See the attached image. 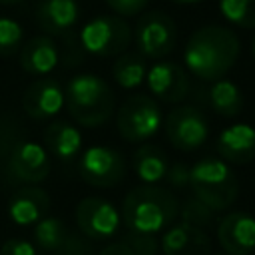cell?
I'll return each mask as SVG.
<instances>
[{
  "label": "cell",
  "mask_w": 255,
  "mask_h": 255,
  "mask_svg": "<svg viewBox=\"0 0 255 255\" xmlns=\"http://www.w3.org/2000/svg\"><path fill=\"white\" fill-rule=\"evenodd\" d=\"M24 40L22 26L8 16H0V56H14L20 52Z\"/></svg>",
  "instance_id": "obj_27"
},
{
  "label": "cell",
  "mask_w": 255,
  "mask_h": 255,
  "mask_svg": "<svg viewBox=\"0 0 255 255\" xmlns=\"http://www.w3.org/2000/svg\"><path fill=\"white\" fill-rule=\"evenodd\" d=\"M122 215L118 207L104 197H84L76 205V223L88 239H108L118 233Z\"/></svg>",
  "instance_id": "obj_11"
},
{
  "label": "cell",
  "mask_w": 255,
  "mask_h": 255,
  "mask_svg": "<svg viewBox=\"0 0 255 255\" xmlns=\"http://www.w3.org/2000/svg\"><path fill=\"white\" fill-rule=\"evenodd\" d=\"M122 241L133 251V255H157L159 253V241L151 233H139V231L128 229Z\"/></svg>",
  "instance_id": "obj_28"
},
{
  "label": "cell",
  "mask_w": 255,
  "mask_h": 255,
  "mask_svg": "<svg viewBox=\"0 0 255 255\" xmlns=\"http://www.w3.org/2000/svg\"><path fill=\"white\" fill-rule=\"evenodd\" d=\"M0 255H38V253H36V247L30 241L14 237V239H8V241L2 243Z\"/></svg>",
  "instance_id": "obj_31"
},
{
  "label": "cell",
  "mask_w": 255,
  "mask_h": 255,
  "mask_svg": "<svg viewBox=\"0 0 255 255\" xmlns=\"http://www.w3.org/2000/svg\"><path fill=\"white\" fill-rule=\"evenodd\" d=\"M173 4H197V2H201V0H171Z\"/></svg>",
  "instance_id": "obj_33"
},
{
  "label": "cell",
  "mask_w": 255,
  "mask_h": 255,
  "mask_svg": "<svg viewBox=\"0 0 255 255\" xmlns=\"http://www.w3.org/2000/svg\"><path fill=\"white\" fill-rule=\"evenodd\" d=\"M215 149L227 163H249L255 159V128L249 124H233L225 128L217 135Z\"/></svg>",
  "instance_id": "obj_18"
},
{
  "label": "cell",
  "mask_w": 255,
  "mask_h": 255,
  "mask_svg": "<svg viewBox=\"0 0 255 255\" xmlns=\"http://www.w3.org/2000/svg\"><path fill=\"white\" fill-rule=\"evenodd\" d=\"M189 187L193 197L215 213L231 207L239 193L237 177L221 157H203L195 161L189 167Z\"/></svg>",
  "instance_id": "obj_4"
},
{
  "label": "cell",
  "mask_w": 255,
  "mask_h": 255,
  "mask_svg": "<svg viewBox=\"0 0 255 255\" xmlns=\"http://www.w3.org/2000/svg\"><path fill=\"white\" fill-rule=\"evenodd\" d=\"M78 169L88 185L114 187L126 177V159L110 145H90L82 153Z\"/></svg>",
  "instance_id": "obj_9"
},
{
  "label": "cell",
  "mask_w": 255,
  "mask_h": 255,
  "mask_svg": "<svg viewBox=\"0 0 255 255\" xmlns=\"http://www.w3.org/2000/svg\"><path fill=\"white\" fill-rule=\"evenodd\" d=\"M80 16V6L76 0H42L36 8L38 26L50 34H66L74 28Z\"/></svg>",
  "instance_id": "obj_19"
},
{
  "label": "cell",
  "mask_w": 255,
  "mask_h": 255,
  "mask_svg": "<svg viewBox=\"0 0 255 255\" xmlns=\"http://www.w3.org/2000/svg\"><path fill=\"white\" fill-rule=\"evenodd\" d=\"M149 0H106V4L118 14V16H137L145 10Z\"/></svg>",
  "instance_id": "obj_29"
},
{
  "label": "cell",
  "mask_w": 255,
  "mask_h": 255,
  "mask_svg": "<svg viewBox=\"0 0 255 255\" xmlns=\"http://www.w3.org/2000/svg\"><path fill=\"white\" fill-rule=\"evenodd\" d=\"M50 211V195L38 185L20 187L8 201V217L20 225H36Z\"/></svg>",
  "instance_id": "obj_17"
},
{
  "label": "cell",
  "mask_w": 255,
  "mask_h": 255,
  "mask_svg": "<svg viewBox=\"0 0 255 255\" xmlns=\"http://www.w3.org/2000/svg\"><path fill=\"white\" fill-rule=\"evenodd\" d=\"M98 255H133V251L120 239V241H114V243L106 245Z\"/></svg>",
  "instance_id": "obj_32"
},
{
  "label": "cell",
  "mask_w": 255,
  "mask_h": 255,
  "mask_svg": "<svg viewBox=\"0 0 255 255\" xmlns=\"http://www.w3.org/2000/svg\"><path fill=\"white\" fill-rule=\"evenodd\" d=\"M179 213L177 197L155 183H143L129 189L122 201V221L129 231L151 233L167 229Z\"/></svg>",
  "instance_id": "obj_2"
},
{
  "label": "cell",
  "mask_w": 255,
  "mask_h": 255,
  "mask_svg": "<svg viewBox=\"0 0 255 255\" xmlns=\"http://www.w3.org/2000/svg\"><path fill=\"white\" fill-rule=\"evenodd\" d=\"M219 12L229 24L255 30V0H219Z\"/></svg>",
  "instance_id": "obj_25"
},
{
  "label": "cell",
  "mask_w": 255,
  "mask_h": 255,
  "mask_svg": "<svg viewBox=\"0 0 255 255\" xmlns=\"http://www.w3.org/2000/svg\"><path fill=\"white\" fill-rule=\"evenodd\" d=\"M52 167L50 153L38 141H20L8 157V171L22 183H40L48 177Z\"/></svg>",
  "instance_id": "obj_12"
},
{
  "label": "cell",
  "mask_w": 255,
  "mask_h": 255,
  "mask_svg": "<svg viewBox=\"0 0 255 255\" xmlns=\"http://www.w3.org/2000/svg\"><path fill=\"white\" fill-rule=\"evenodd\" d=\"M133 40L137 52L143 58L161 60L173 52L177 40V28L167 14L159 10H151L139 16L135 24Z\"/></svg>",
  "instance_id": "obj_7"
},
{
  "label": "cell",
  "mask_w": 255,
  "mask_h": 255,
  "mask_svg": "<svg viewBox=\"0 0 255 255\" xmlns=\"http://www.w3.org/2000/svg\"><path fill=\"white\" fill-rule=\"evenodd\" d=\"M22 106L32 120L54 118L64 108V90L58 80L42 76L26 88L22 96Z\"/></svg>",
  "instance_id": "obj_15"
},
{
  "label": "cell",
  "mask_w": 255,
  "mask_h": 255,
  "mask_svg": "<svg viewBox=\"0 0 255 255\" xmlns=\"http://www.w3.org/2000/svg\"><path fill=\"white\" fill-rule=\"evenodd\" d=\"M34 241L40 249L56 253V255H92V243L82 233L72 231L58 217H42L34 225Z\"/></svg>",
  "instance_id": "obj_10"
},
{
  "label": "cell",
  "mask_w": 255,
  "mask_h": 255,
  "mask_svg": "<svg viewBox=\"0 0 255 255\" xmlns=\"http://www.w3.org/2000/svg\"><path fill=\"white\" fill-rule=\"evenodd\" d=\"M165 181L175 187V189H183L189 185V165L183 163V161H175L167 167V173H165Z\"/></svg>",
  "instance_id": "obj_30"
},
{
  "label": "cell",
  "mask_w": 255,
  "mask_h": 255,
  "mask_svg": "<svg viewBox=\"0 0 255 255\" xmlns=\"http://www.w3.org/2000/svg\"><path fill=\"white\" fill-rule=\"evenodd\" d=\"M251 52H253V58H255V38H253V42H251Z\"/></svg>",
  "instance_id": "obj_35"
},
{
  "label": "cell",
  "mask_w": 255,
  "mask_h": 255,
  "mask_svg": "<svg viewBox=\"0 0 255 255\" xmlns=\"http://www.w3.org/2000/svg\"><path fill=\"white\" fill-rule=\"evenodd\" d=\"M60 54L50 36H36L20 48V66L26 74L42 78L58 66Z\"/></svg>",
  "instance_id": "obj_20"
},
{
  "label": "cell",
  "mask_w": 255,
  "mask_h": 255,
  "mask_svg": "<svg viewBox=\"0 0 255 255\" xmlns=\"http://www.w3.org/2000/svg\"><path fill=\"white\" fill-rule=\"evenodd\" d=\"M145 84L159 102L179 104L189 92V74L175 62H157L147 70Z\"/></svg>",
  "instance_id": "obj_13"
},
{
  "label": "cell",
  "mask_w": 255,
  "mask_h": 255,
  "mask_svg": "<svg viewBox=\"0 0 255 255\" xmlns=\"http://www.w3.org/2000/svg\"><path fill=\"white\" fill-rule=\"evenodd\" d=\"M145 76H147V64L139 52H124L112 64V78L124 90H133L141 86Z\"/></svg>",
  "instance_id": "obj_23"
},
{
  "label": "cell",
  "mask_w": 255,
  "mask_h": 255,
  "mask_svg": "<svg viewBox=\"0 0 255 255\" xmlns=\"http://www.w3.org/2000/svg\"><path fill=\"white\" fill-rule=\"evenodd\" d=\"M165 137L179 151H195L209 137L207 120L195 106H175L165 118Z\"/></svg>",
  "instance_id": "obj_8"
},
{
  "label": "cell",
  "mask_w": 255,
  "mask_h": 255,
  "mask_svg": "<svg viewBox=\"0 0 255 255\" xmlns=\"http://www.w3.org/2000/svg\"><path fill=\"white\" fill-rule=\"evenodd\" d=\"M223 255H227V253H223Z\"/></svg>",
  "instance_id": "obj_36"
},
{
  "label": "cell",
  "mask_w": 255,
  "mask_h": 255,
  "mask_svg": "<svg viewBox=\"0 0 255 255\" xmlns=\"http://www.w3.org/2000/svg\"><path fill=\"white\" fill-rule=\"evenodd\" d=\"M207 98H209V106L213 108V112L223 118H235L243 110V94L237 88V84H233L231 80L221 78V80L211 82Z\"/></svg>",
  "instance_id": "obj_24"
},
{
  "label": "cell",
  "mask_w": 255,
  "mask_h": 255,
  "mask_svg": "<svg viewBox=\"0 0 255 255\" xmlns=\"http://www.w3.org/2000/svg\"><path fill=\"white\" fill-rule=\"evenodd\" d=\"M159 249L163 255H209L211 241L205 229L179 221L171 223L161 235Z\"/></svg>",
  "instance_id": "obj_16"
},
{
  "label": "cell",
  "mask_w": 255,
  "mask_h": 255,
  "mask_svg": "<svg viewBox=\"0 0 255 255\" xmlns=\"http://www.w3.org/2000/svg\"><path fill=\"white\" fill-rule=\"evenodd\" d=\"M131 165L135 175L143 181V183H159L165 179L167 167H169V159L167 155L151 143H141L131 157Z\"/></svg>",
  "instance_id": "obj_22"
},
{
  "label": "cell",
  "mask_w": 255,
  "mask_h": 255,
  "mask_svg": "<svg viewBox=\"0 0 255 255\" xmlns=\"http://www.w3.org/2000/svg\"><path fill=\"white\" fill-rule=\"evenodd\" d=\"M20 0H0V4H18Z\"/></svg>",
  "instance_id": "obj_34"
},
{
  "label": "cell",
  "mask_w": 255,
  "mask_h": 255,
  "mask_svg": "<svg viewBox=\"0 0 255 255\" xmlns=\"http://www.w3.org/2000/svg\"><path fill=\"white\" fill-rule=\"evenodd\" d=\"M181 221L195 225L199 229H207L215 223V211L209 209L205 203H201L197 197H187L181 205H179V213Z\"/></svg>",
  "instance_id": "obj_26"
},
{
  "label": "cell",
  "mask_w": 255,
  "mask_h": 255,
  "mask_svg": "<svg viewBox=\"0 0 255 255\" xmlns=\"http://www.w3.org/2000/svg\"><path fill=\"white\" fill-rule=\"evenodd\" d=\"M163 124L161 110L151 96L135 94L120 106L116 126L118 133L129 143H143L151 139Z\"/></svg>",
  "instance_id": "obj_6"
},
{
  "label": "cell",
  "mask_w": 255,
  "mask_h": 255,
  "mask_svg": "<svg viewBox=\"0 0 255 255\" xmlns=\"http://www.w3.org/2000/svg\"><path fill=\"white\" fill-rule=\"evenodd\" d=\"M217 241L227 255H251L255 251V217L247 211H231L217 223Z\"/></svg>",
  "instance_id": "obj_14"
},
{
  "label": "cell",
  "mask_w": 255,
  "mask_h": 255,
  "mask_svg": "<svg viewBox=\"0 0 255 255\" xmlns=\"http://www.w3.org/2000/svg\"><path fill=\"white\" fill-rule=\"evenodd\" d=\"M68 114L84 128L106 124L116 110V96L110 84L96 74H76L64 90Z\"/></svg>",
  "instance_id": "obj_3"
},
{
  "label": "cell",
  "mask_w": 255,
  "mask_h": 255,
  "mask_svg": "<svg viewBox=\"0 0 255 255\" xmlns=\"http://www.w3.org/2000/svg\"><path fill=\"white\" fill-rule=\"evenodd\" d=\"M133 40V32L120 16H96L80 30L82 48L96 58H114L124 54Z\"/></svg>",
  "instance_id": "obj_5"
},
{
  "label": "cell",
  "mask_w": 255,
  "mask_h": 255,
  "mask_svg": "<svg viewBox=\"0 0 255 255\" xmlns=\"http://www.w3.org/2000/svg\"><path fill=\"white\" fill-rule=\"evenodd\" d=\"M241 52L239 38L235 32L223 26H203L195 30L185 48H183V64L195 78L203 82H215L225 78V74L233 68Z\"/></svg>",
  "instance_id": "obj_1"
},
{
  "label": "cell",
  "mask_w": 255,
  "mask_h": 255,
  "mask_svg": "<svg viewBox=\"0 0 255 255\" xmlns=\"http://www.w3.org/2000/svg\"><path fill=\"white\" fill-rule=\"evenodd\" d=\"M82 141L80 129L64 120H56L44 129L46 149L60 161H72L80 153Z\"/></svg>",
  "instance_id": "obj_21"
}]
</instances>
